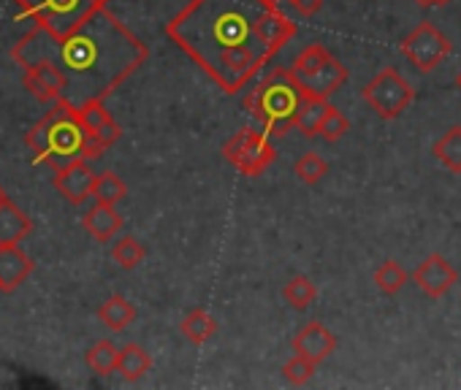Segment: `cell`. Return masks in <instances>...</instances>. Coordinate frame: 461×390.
Masks as SVG:
<instances>
[{
    "label": "cell",
    "instance_id": "obj_3",
    "mask_svg": "<svg viewBox=\"0 0 461 390\" xmlns=\"http://www.w3.org/2000/svg\"><path fill=\"white\" fill-rule=\"evenodd\" d=\"M25 144L33 152V163H47L55 171L63 165L85 157L87 160V144L90 133L82 128L77 106L66 98H60L41 122H36L25 133Z\"/></svg>",
    "mask_w": 461,
    "mask_h": 390
},
{
    "label": "cell",
    "instance_id": "obj_35",
    "mask_svg": "<svg viewBox=\"0 0 461 390\" xmlns=\"http://www.w3.org/2000/svg\"><path fill=\"white\" fill-rule=\"evenodd\" d=\"M456 87H458V90H461V74H458V76H456Z\"/></svg>",
    "mask_w": 461,
    "mask_h": 390
},
{
    "label": "cell",
    "instance_id": "obj_8",
    "mask_svg": "<svg viewBox=\"0 0 461 390\" xmlns=\"http://www.w3.org/2000/svg\"><path fill=\"white\" fill-rule=\"evenodd\" d=\"M361 95H364L366 106L383 120H396L415 101V90L410 87V82L396 68H383L361 90Z\"/></svg>",
    "mask_w": 461,
    "mask_h": 390
},
{
    "label": "cell",
    "instance_id": "obj_20",
    "mask_svg": "<svg viewBox=\"0 0 461 390\" xmlns=\"http://www.w3.org/2000/svg\"><path fill=\"white\" fill-rule=\"evenodd\" d=\"M179 331H182V336H185L190 344H203V341H209V339L214 336L217 323H214V317H212L206 309H193V312L185 315Z\"/></svg>",
    "mask_w": 461,
    "mask_h": 390
},
{
    "label": "cell",
    "instance_id": "obj_31",
    "mask_svg": "<svg viewBox=\"0 0 461 390\" xmlns=\"http://www.w3.org/2000/svg\"><path fill=\"white\" fill-rule=\"evenodd\" d=\"M120 136H122V128L117 125V120H114V117H112V120H109V122H106V125L98 130V133H95V138H98L104 146H112V144H117V141H120Z\"/></svg>",
    "mask_w": 461,
    "mask_h": 390
},
{
    "label": "cell",
    "instance_id": "obj_34",
    "mask_svg": "<svg viewBox=\"0 0 461 390\" xmlns=\"http://www.w3.org/2000/svg\"><path fill=\"white\" fill-rule=\"evenodd\" d=\"M415 4H418V6H423V9H426V6H429V0H415Z\"/></svg>",
    "mask_w": 461,
    "mask_h": 390
},
{
    "label": "cell",
    "instance_id": "obj_2",
    "mask_svg": "<svg viewBox=\"0 0 461 390\" xmlns=\"http://www.w3.org/2000/svg\"><path fill=\"white\" fill-rule=\"evenodd\" d=\"M52 47L55 55H47L44 60H55L66 71L68 90L77 87L82 103L112 95L149 55L144 41L106 9L93 14L66 39H52Z\"/></svg>",
    "mask_w": 461,
    "mask_h": 390
},
{
    "label": "cell",
    "instance_id": "obj_13",
    "mask_svg": "<svg viewBox=\"0 0 461 390\" xmlns=\"http://www.w3.org/2000/svg\"><path fill=\"white\" fill-rule=\"evenodd\" d=\"M296 355H304L315 363L326 360L334 350H337V336L321 323V320H310L307 325L299 328V333L291 341Z\"/></svg>",
    "mask_w": 461,
    "mask_h": 390
},
{
    "label": "cell",
    "instance_id": "obj_5",
    "mask_svg": "<svg viewBox=\"0 0 461 390\" xmlns=\"http://www.w3.org/2000/svg\"><path fill=\"white\" fill-rule=\"evenodd\" d=\"M14 4L52 39H66L93 14L106 9V0H14Z\"/></svg>",
    "mask_w": 461,
    "mask_h": 390
},
{
    "label": "cell",
    "instance_id": "obj_37",
    "mask_svg": "<svg viewBox=\"0 0 461 390\" xmlns=\"http://www.w3.org/2000/svg\"><path fill=\"white\" fill-rule=\"evenodd\" d=\"M288 4H291V0H288Z\"/></svg>",
    "mask_w": 461,
    "mask_h": 390
},
{
    "label": "cell",
    "instance_id": "obj_26",
    "mask_svg": "<svg viewBox=\"0 0 461 390\" xmlns=\"http://www.w3.org/2000/svg\"><path fill=\"white\" fill-rule=\"evenodd\" d=\"M348 130H350L348 117H345L337 106L329 103L326 111H323V120H321V125H318V136H321L326 144H337Z\"/></svg>",
    "mask_w": 461,
    "mask_h": 390
},
{
    "label": "cell",
    "instance_id": "obj_25",
    "mask_svg": "<svg viewBox=\"0 0 461 390\" xmlns=\"http://www.w3.org/2000/svg\"><path fill=\"white\" fill-rule=\"evenodd\" d=\"M375 285L383 296H396L407 285V271L396 261H385L375 271Z\"/></svg>",
    "mask_w": 461,
    "mask_h": 390
},
{
    "label": "cell",
    "instance_id": "obj_11",
    "mask_svg": "<svg viewBox=\"0 0 461 390\" xmlns=\"http://www.w3.org/2000/svg\"><path fill=\"white\" fill-rule=\"evenodd\" d=\"M55 190L63 195V199L74 207H82L87 199H93V184H95V171L90 168V163L85 157L63 165L60 171H55L52 179Z\"/></svg>",
    "mask_w": 461,
    "mask_h": 390
},
{
    "label": "cell",
    "instance_id": "obj_10",
    "mask_svg": "<svg viewBox=\"0 0 461 390\" xmlns=\"http://www.w3.org/2000/svg\"><path fill=\"white\" fill-rule=\"evenodd\" d=\"M25 90L41 103L60 101L68 90V76L55 60H36L25 66Z\"/></svg>",
    "mask_w": 461,
    "mask_h": 390
},
{
    "label": "cell",
    "instance_id": "obj_28",
    "mask_svg": "<svg viewBox=\"0 0 461 390\" xmlns=\"http://www.w3.org/2000/svg\"><path fill=\"white\" fill-rule=\"evenodd\" d=\"M144 247L133 239V236H120L117 242H114V247H112V258H114V263L120 266V269H125V271H131V269H136L141 261H144Z\"/></svg>",
    "mask_w": 461,
    "mask_h": 390
},
{
    "label": "cell",
    "instance_id": "obj_16",
    "mask_svg": "<svg viewBox=\"0 0 461 390\" xmlns=\"http://www.w3.org/2000/svg\"><path fill=\"white\" fill-rule=\"evenodd\" d=\"M33 231V220L9 199L0 201V247L20 244Z\"/></svg>",
    "mask_w": 461,
    "mask_h": 390
},
{
    "label": "cell",
    "instance_id": "obj_18",
    "mask_svg": "<svg viewBox=\"0 0 461 390\" xmlns=\"http://www.w3.org/2000/svg\"><path fill=\"white\" fill-rule=\"evenodd\" d=\"M431 155L450 171V173H461V125L450 128L447 133H442L434 146Z\"/></svg>",
    "mask_w": 461,
    "mask_h": 390
},
{
    "label": "cell",
    "instance_id": "obj_21",
    "mask_svg": "<svg viewBox=\"0 0 461 390\" xmlns=\"http://www.w3.org/2000/svg\"><path fill=\"white\" fill-rule=\"evenodd\" d=\"M85 360H87L90 371H95L98 377H109V374H114L117 366H120V347L112 344L109 339H101V341H95V344L87 350Z\"/></svg>",
    "mask_w": 461,
    "mask_h": 390
},
{
    "label": "cell",
    "instance_id": "obj_15",
    "mask_svg": "<svg viewBox=\"0 0 461 390\" xmlns=\"http://www.w3.org/2000/svg\"><path fill=\"white\" fill-rule=\"evenodd\" d=\"M82 226H85V231H87L95 242H112V239L122 231V217H120V212L114 209V204H101V201H95V204L85 212Z\"/></svg>",
    "mask_w": 461,
    "mask_h": 390
},
{
    "label": "cell",
    "instance_id": "obj_27",
    "mask_svg": "<svg viewBox=\"0 0 461 390\" xmlns=\"http://www.w3.org/2000/svg\"><path fill=\"white\" fill-rule=\"evenodd\" d=\"M294 171H296V176H299L302 184L312 187V184H318V182L329 173V163H326L318 152H307V155H302V157L296 160Z\"/></svg>",
    "mask_w": 461,
    "mask_h": 390
},
{
    "label": "cell",
    "instance_id": "obj_32",
    "mask_svg": "<svg viewBox=\"0 0 461 390\" xmlns=\"http://www.w3.org/2000/svg\"><path fill=\"white\" fill-rule=\"evenodd\" d=\"M291 6L302 14V17H315L323 9V0H291Z\"/></svg>",
    "mask_w": 461,
    "mask_h": 390
},
{
    "label": "cell",
    "instance_id": "obj_6",
    "mask_svg": "<svg viewBox=\"0 0 461 390\" xmlns=\"http://www.w3.org/2000/svg\"><path fill=\"white\" fill-rule=\"evenodd\" d=\"M291 71L304 93L326 98V101L348 82V68L323 44L304 47L299 58L294 60Z\"/></svg>",
    "mask_w": 461,
    "mask_h": 390
},
{
    "label": "cell",
    "instance_id": "obj_9",
    "mask_svg": "<svg viewBox=\"0 0 461 390\" xmlns=\"http://www.w3.org/2000/svg\"><path fill=\"white\" fill-rule=\"evenodd\" d=\"M399 49L410 60V66H415L420 74H429L450 55V41L445 39V33L437 25L423 20L420 25H415V31L410 36H404Z\"/></svg>",
    "mask_w": 461,
    "mask_h": 390
},
{
    "label": "cell",
    "instance_id": "obj_17",
    "mask_svg": "<svg viewBox=\"0 0 461 390\" xmlns=\"http://www.w3.org/2000/svg\"><path fill=\"white\" fill-rule=\"evenodd\" d=\"M98 320L109 328V331H125L133 320H136V306L125 298V296H112L101 304L98 309Z\"/></svg>",
    "mask_w": 461,
    "mask_h": 390
},
{
    "label": "cell",
    "instance_id": "obj_14",
    "mask_svg": "<svg viewBox=\"0 0 461 390\" xmlns=\"http://www.w3.org/2000/svg\"><path fill=\"white\" fill-rule=\"evenodd\" d=\"M33 274V261L20 244L0 247V293H14Z\"/></svg>",
    "mask_w": 461,
    "mask_h": 390
},
{
    "label": "cell",
    "instance_id": "obj_24",
    "mask_svg": "<svg viewBox=\"0 0 461 390\" xmlns=\"http://www.w3.org/2000/svg\"><path fill=\"white\" fill-rule=\"evenodd\" d=\"M283 298L294 306V309H307V306H312L315 304V298H318V288H315V282L310 279V277H302V274H296V277H291L285 285H283Z\"/></svg>",
    "mask_w": 461,
    "mask_h": 390
},
{
    "label": "cell",
    "instance_id": "obj_19",
    "mask_svg": "<svg viewBox=\"0 0 461 390\" xmlns=\"http://www.w3.org/2000/svg\"><path fill=\"white\" fill-rule=\"evenodd\" d=\"M149 368H152V358H149V352L141 344H125L120 350V366H117V371L128 382H139Z\"/></svg>",
    "mask_w": 461,
    "mask_h": 390
},
{
    "label": "cell",
    "instance_id": "obj_36",
    "mask_svg": "<svg viewBox=\"0 0 461 390\" xmlns=\"http://www.w3.org/2000/svg\"><path fill=\"white\" fill-rule=\"evenodd\" d=\"M6 199V192H4V187H0V201H4Z\"/></svg>",
    "mask_w": 461,
    "mask_h": 390
},
{
    "label": "cell",
    "instance_id": "obj_7",
    "mask_svg": "<svg viewBox=\"0 0 461 390\" xmlns=\"http://www.w3.org/2000/svg\"><path fill=\"white\" fill-rule=\"evenodd\" d=\"M222 157L234 165L242 176H258L275 163L277 149L264 133H258L253 128H245V130H237L222 144Z\"/></svg>",
    "mask_w": 461,
    "mask_h": 390
},
{
    "label": "cell",
    "instance_id": "obj_12",
    "mask_svg": "<svg viewBox=\"0 0 461 390\" xmlns=\"http://www.w3.org/2000/svg\"><path fill=\"white\" fill-rule=\"evenodd\" d=\"M458 274L456 269L442 258V255H429L415 271H412V282L429 296V298H442L445 293H450V288L456 285Z\"/></svg>",
    "mask_w": 461,
    "mask_h": 390
},
{
    "label": "cell",
    "instance_id": "obj_22",
    "mask_svg": "<svg viewBox=\"0 0 461 390\" xmlns=\"http://www.w3.org/2000/svg\"><path fill=\"white\" fill-rule=\"evenodd\" d=\"M326 106H329L326 98H318V95L304 93V101H302V109H299V117H296V130L304 138H315L318 136V125L323 120Z\"/></svg>",
    "mask_w": 461,
    "mask_h": 390
},
{
    "label": "cell",
    "instance_id": "obj_29",
    "mask_svg": "<svg viewBox=\"0 0 461 390\" xmlns=\"http://www.w3.org/2000/svg\"><path fill=\"white\" fill-rule=\"evenodd\" d=\"M77 114H79V122H82V128L87 130V133H98L109 120H112V114L106 111V106H104V101L101 98H93V101H85V103H79L77 106Z\"/></svg>",
    "mask_w": 461,
    "mask_h": 390
},
{
    "label": "cell",
    "instance_id": "obj_30",
    "mask_svg": "<svg viewBox=\"0 0 461 390\" xmlns=\"http://www.w3.org/2000/svg\"><path fill=\"white\" fill-rule=\"evenodd\" d=\"M315 360L304 358V355H294L285 366H283V377L291 382V385H307L312 377H315Z\"/></svg>",
    "mask_w": 461,
    "mask_h": 390
},
{
    "label": "cell",
    "instance_id": "obj_1",
    "mask_svg": "<svg viewBox=\"0 0 461 390\" xmlns=\"http://www.w3.org/2000/svg\"><path fill=\"white\" fill-rule=\"evenodd\" d=\"M166 36L228 95L242 93L296 36L277 0H190Z\"/></svg>",
    "mask_w": 461,
    "mask_h": 390
},
{
    "label": "cell",
    "instance_id": "obj_33",
    "mask_svg": "<svg viewBox=\"0 0 461 390\" xmlns=\"http://www.w3.org/2000/svg\"><path fill=\"white\" fill-rule=\"evenodd\" d=\"M447 0H429V6H445Z\"/></svg>",
    "mask_w": 461,
    "mask_h": 390
},
{
    "label": "cell",
    "instance_id": "obj_23",
    "mask_svg": "<svg viewBox=\"0 0 461 390\" xmlns=\"http://www.w3.org/2000/svg\"><path fill=\"white\" fill-rule=\"evenodd\" d=\"M128 195V187L125 182L114 173V171H104V173H95V184H93V201H101V204H120Z\"/></svg>",
    "mask_w": 461,
    "mask_h": 390
},
{
    "label": "cell",
    "instance_id": "obj_4",
    "mask_svg": "<svg viewBox=\"0 0 461 390\" xmlns=\"http://www.w3.org/2000/svg\"><path fill=\"white\" fill-rule=\"evenodd\" d=\"M302 101H304V90L291 68L272 71L256 90L245 95L248 111L272 136H285L296 128Z\"/></svg>",
    "mask_w": 461,
    "mask_h": 390
}]
</instances>
